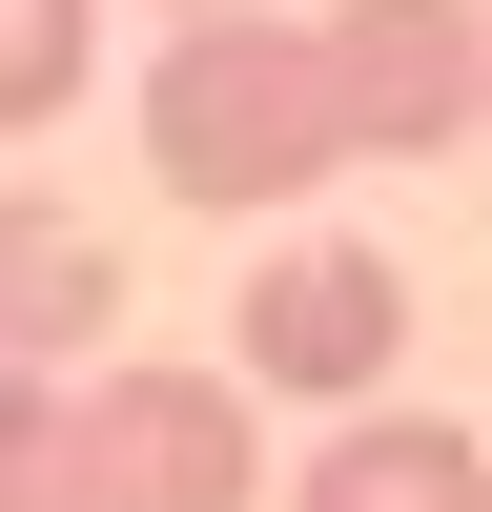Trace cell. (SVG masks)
<instances>
[{"label":"cell","mask_w":492,"mask_h":512,"mask_svg":"<svg viewBox=\"0 0 492 512\" xmlns=\"http://www.w3.org/2000/svg\"><path fill=\"white\" fill-rule=\"evenodd\" d=\"M144 164L185 205H308L349 144V82H328V21H287V0H205V21H164L144 62Z\"/></svg>","instance_id":"1"},{"label":"cell","mask_w":492,"mask_h":512,"mask_svg":"<svg viewBox=\"0 0 492 512\" xmlns=\"http://www.w3.org/2000/svg\"><path fill=\"white\" fill-rule=\"evenodd\" d=\"M226 349H246V390H267V410H369V390H390V349H410V267H390V246H349V226L246 246Z\"/></svg>","instance_id":"2"},{"label":"cell","mask_w":492,"mask_h":512,"mask_svg":"<svg viewBox=\"0 0 492 512\" xmlns=\"http://www.w3.org/2000/svg\"><path fill=\"white\" fill-rule=\"evenodd\" d=\"M267 410L246 369H82V512H246Z\"/></svg>","instance_id":"3"},{"label":"cell","mask_w":492,"mask_h":512,"mask_svg":"<svg viewBox=\"0 0 492 512\" xmlns=\"http://www.w3.org/2000/svg\"><path fill=\"white\" fill-rule=\"evenodd\" d=\"M328 82H349V144L369 164L472 144V0H328Z\"/></svg>","instance_id":"4"},{"label":"cell","mask_w":492,"mask_h":512,"mask_svg":"<svg viewBox=\"0 0 492 512\" xmlns=\"http://www.w3.org/2000/svg\"><path fill=\"white\" fill-rule=\"evenodd\" d=\"M123 328V246L82 205H0V369H82Z\"/></svg>","instance_id":"5"},{"label":"cell","mask_w":492,"mask_h":512,"mask_svg":"<svg viewBox=\"0 0 492 512\" xmlns=\"http://www.w3.org/2000/svg\"><path fill=\"white\" fill-rule=\"evenodd\" d=\"M287 512H492V451L451 431V410H349Z\"/></svg>","instance_id":"6"},{"label":"cell","mask_w":492,"mask_h":512,"mask_svg":"<svg viewBox=\"0 0 492 512\" xmlns=\"http://www.w3.org/2000/svg\"><path fill=\"white\" fill-rule=\"evenodd\" d=\"M0 512H82V369H0Z\"/></svg>","instance_id":"7"},{"label":"cell","mask_w":492,"mask_h":512,"mask_svg":"<svg viewBox=\"0 0 492 512\" xmlns=\"http://www.w3.org/2000/svg\"><path fill=\"white\" fill-rule=\"evenodd\" d=\"M82 62H103V21H82V0H0V144H21V123H62Z\"/></svg>","instance_id":"8"},{"label":"cell","mask_w":492,"mask_h":512,"mask_svg":"<svg viewBox=\"0 0 492 512\" xmlns=\"http://www.w3.org/2000/svg\"><path fill=\"white\" fill-rule=\"evenodd\" d=\"M472 144H492V0H472Z\"/></svg>","instance_id":"9"},{"label":"cell","mask_w":492,"mask_h":512,"mask_svg":"<svg viewBox=\"0 0 492 512\" xmlns=\"http://www.w3.org/2000/svg\"><path fill=\"white\" fill-rule=\"evenodd\" d=\"M164 21H205V0H164Z\"/></svg>","instance_id":"10"}]
</instances>
